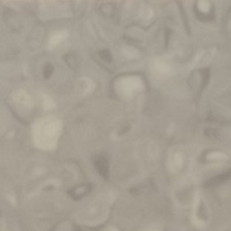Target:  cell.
<instances>
[{
    "label": "cell",
    "instance_id": "1",
    "mask_svg": "<svg viewBox=\"0 0 231 231\" xmlns=\"http://www.w3.org/2000/svg\"><path fill=\"white\" fill-rule=\"evenodd\" d=\"M184 158L181 152H176L171 155L168 159L169 169L173 172H176L182 168Z\"/></svg>",
    "mask_w": 231,
    "mask_h": 231
},
{
    "label": "cell",
    "instance_id": "2",
    "mask_svg": "<svg viewBox=\"0 0 231 231\" xmlns=\"http://www.w3.org/2000/svg\"><path fill=\"white\" fill-rule=\"evenodd\" d=\"M54 71V67L52 63H47L45 64V66L43 69V76L46 79H48L52 75Z\"/></svg>",
    "mask_w": 231,
    "mask_h": 231
},
{
    "label": "cell",
    "instance_id": "3",
    "mask_svg": "<svg viewBox=\"0 0 231 231\" xmlns=\"http://www.w3.org/2000/svg\"><path fill=\"white\" fill-rule=\"evenodd\" d=\"M207 158L209 160H224L227 158V156L223 152H215L208 155Z\"/></svg>",
    "mask_w": 231,
    "mask_h": 231
},
{
    "label": "cell",
    "instance_id": "4",
    "mask_svg": "<svg viewBox=\"0 0 231 231\" xmlns=\"http://www.w3.org/2000/svg\"><path fill=\"white\" fill-rule=\"evenodd\" d=\"M99 55L100 58L104 59V61L110 62L112 60V56H111V54L108 50H101L99 52Z\"/></svg>",
    "mask_w": 231,
    "mask_h": 231
}]
</instances>
